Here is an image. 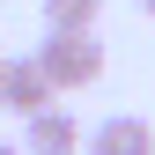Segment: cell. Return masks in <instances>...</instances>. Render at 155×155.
<instances>
[{"mask_svg":"<svg viewBox=\"0 0 155 155\" xmlns=\"http://www.w3.org/2000/svg\"><path fill=\"white\" fill-rule=\"evenodd\" d=\"M45 8V30H96L104 0H37Z\"/></svg>","mask_w":155,"mask_h":155,"instance_id":"5","label":"cell"},{"mask_svg":"<svg viewBox=\"0 0 155 155\" xmlns=\"http://www.w3.org/2000/svg\"><path fill=\"white\" fill-rule=\"evenodd\" d=\"M22 155H81V118L67 104H45L37 118H22Z\"/></svg>","mask_w":155,"mask_h":155,"instance_id":"2","label":"cell"},{"mask_svg":"<svg viewBox=\"0 0 155 155\" xmlns=\"http://www.w3.org/2000/svg\"><path fill=\"white\" fill-rule=\"evenodd\" d=\"M133 8H140V15H155V0H133Z\"/></svg>","mask_w":155,"mask_h":155,"instance_id":"6","label":"cell"},{"mask_svg":"<svg viewBox=\"0 0 155 155\" xmlns=\"http://www.w3.org/2000/svg\"><path fill=\"white\" fill-rule=\"evenodd\" d=\"M81 148L89 155H155V126L133 118V111H111V118H96L81 133Z\"/></svg>","mask_w":155,"mask_h":155,"instance_id":"3","label":"cell"},{"mask_svg":"<svg viewBox=\"0 0 155 155\" xmlns=\"http://www.w3.org/2000/svg\"><path fill=\"white\" fill-rule=\"evenodd\" d=\"M37 74L52 81V96L96 89V81H104V45H96V30H45V45H37Z\"/></svg>","mask_w":155,"mask_h":155,"instance_id":"1","label":"cell"},{"mask_svg":"<svg viewBox=\"0 0 155 155\" xmlns=\"http://www.w3.org/2000/svg\"><path fill=\"white\" fill-rule=\"evenodd\" d=\"M45 104H52V81L37 74V59H8V74H0V111H15V118H37Z\"/></svg>","mask_w":155,"mask_h":155,"instance_id":"4","label":"cell"},{"mask_svg":"<svg viewBox=\"0 0 155 155\" xmlns=\"http://www.w3.org/2000/svg\"><path fill=\"white\" fill-rule=\"evenodd\" d=\"M0 74H8V52H0Z\"/></svg>","mask_w":155,"mask_h":155,"instance_id":"8","label":"cell"},{"mask_svg":"<svg viewBox=\"0 0 155 155\" xmlns=\"http://www.w3.org/2000/svg\"><path fill=\"white\" fill-rule=\"evenodd\" d=\"M0 155H22V148H15V140H0Z\"/></svg>","mask_w":155,"mask_h":155,"instance_id":"7","label":"cell"}]
</instances>
